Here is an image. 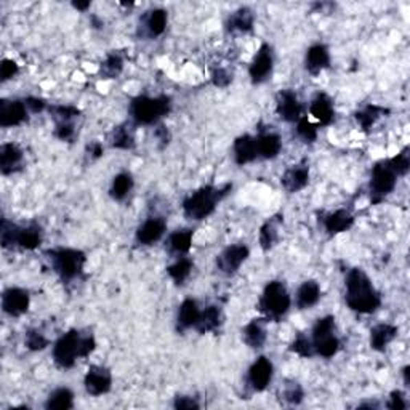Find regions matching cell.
Returning <instances> with one entry per match:
<instances>
[{
  "label": "cell",
  "mask_w": 410,
  "mask_h": 410,
  "mask_svg": "<svg viewBox=\"0 0 410 410\" xmlns=\"http://www.w3.org/2000/svg\"><path fill=\"white\" fill-rule=\"evenodd\" d=\"M303 398H305V391H303L300 385L297 382H287L282 391L284 402H287L288 406H300L303 402Z\"/></svg>",
  "instance_id": "60d3db41"
},
{
  "label": "cell",
  "mask_w": 410,
  "mask_h": 410,
  "mask_svg": "<svg viewBox=\"0 0 410 410\" xmlns=\"http://www.w3.org/2000/svg\"><path fill=\"white\" fill-rule=\"evenodd\" d=\"M255 14L249 7H240L229 14L226 29L229 32H252Z\"/></svg>",
  "instance_id": "f546056e"
},
{
  "label": "cell",
  "mask_w": 410,
  "mask_h": 410,
  "mask_svg": "<svg viewBox=\"0 0 410 410\" xmlns=\"http://www.w3.org/2000/svg\"><path fill=\"white\" fill-rule=\"evenodd\" d=\"M50 114L55 124L60 122H74V120L80 115V111L76 106L69 104H56L50 106Z\"/></svg>",
  "instance_id": "ab89813d"
},
{
  "label": "cell",
  "mask_w": 410,
  "mask_h": 410,
  "mask_svg": "<svg viewBox=\"0 0 410 410\" xmlns=\"http://www.w3.org/2000/svg\"><path fill=\"white\" fill-rule=\"evenodd\" d=\"M55 137L61 141H72L76 135L74 122H60L55 124Z\"/></svg>",
  "instance_id": "bcb514c9"
},
{
  "label": "cell",
  "mask_w": 410,
  "mask_h": 410,
  "mask_svg": "<svg viewBox=\"0 0 410 410\" xmlns=\"http://www.w3.org/2000/svg\"><path fill=\"white\" fill-rule=\"evenodd\" d=\"M282 225V216L276 215L269 218L260 229V247L263 252L271 250L279 240V226Z\"/></svg>",
  "instance_id": "1f68e13d"
},
{
  "label": "cell",
  "mask_w": 410,
  "mask_h": 410,
  "mask_svg": "<svg viewBox=\"0 0 410 410\" xmlns=\"http://www.w3.org/2000/svg\"><path fill=\"white\" fill-rule=\"evenodd\" d=\"M257 148L260 159H276L282 149V139L274 132H262L257 137Z\"/></svg>",
  "instance_id": "484cf974"
},
{
  "label": "cell",
  "mask_w": 410,
  "mask_h": 410,
  "mask_svg": "<svg viewBox=\"0 0 410 410\" xmlns=\"http://www.w3.org/2000/svg\"><path fill=\"white\" fill-rule=\"evenodd\" d=\"M90 2H72V7L79 10V12H87V10L90 8Z\"/></svg>",
  "instance_id": "11a10c76"
},
{
  "label": "cell",
  "mask_w": 410,
  "mask_h": 410,
  "mask_svg": "<svg viewBox=\"0 0 410 410\" xmlns=\"http://www.w3.org/2000/svg\"><path fill=\"white\" fill-rule=\"evenodd\" d=\"M192 236H194V231L190 228H181V229L173 231L167 239V250L172 255H176V257L187 255L192 245Z\"/></svg>",
  "instance_id": "4316f807"
},
{
  "label": "cell",
  "mask_w": 410,
  "mask_h": 410,
  "mask_svg": "<svg viewBox=\"0 0 410 410\" xmlns=\"http://www.w3.org/2000/svg\"><path fill=\"white\" fill-rule=\"evenodd\" d=\"M297 135L305 143H315L317 139V127L310 119L301 115L297 122Z\"/></svg>",
  "instance_id": "b9f144b4"
},
{
  "label": "cell",
  "mask_w": 410,
  "mask_h": 410,
  "mask_svg": "<svg viewBox=\"0 0 410 410\" xmlns=\"http://www.w3.org/2000/svg\"><path fill=\"white\" fill-rule=\"evenodd\" d=\"M29 292L19 287H10L2 293V311L10 317H19L29 310Z\"/></svg>",
  "instance_id": "5bb4252c"
},
{
  "label": "cell",
  "mask_w": 410,
  "mask_h": 410,
  "mask_svg": "<svg viewBox=\"0 0 410 410\" xmlns=\"http://www.w3.org/2000/svg\"><path fill=\"white\" fill-rule=\"evenodd\" d=\"M74 407V393L69 388L61 387L53 389L48 394V399L45 402V409L48 410H69Z\"/></svg>",
  "instance_id": "d6a6232c"
},
{
  "label": "cell",
  "mask_w": 410,
  "mask_h": 410,
  "mask_svg": "<svg viewBox=\"0 0 410 410\" xmlns=\"http://www.w3.org/2000/svg\"><path fill=\"white\" fill-rule=\"evenodd\" d=\"M266 322L268 321L264 319V317L252 319L242 329V339L252 350H262L264 343H266L268 335H266V329H264V324H266Z\"/></svg>",
  "instance_id": "cb8c5ba5"
},
{
  "label": "cell",
  "mask_w": 410,
  "mask_h": 410,
  "mask_svg": "<svg viewBox=\"0 0 410 410\" xmlns=\"http://www.w3.org/2000/svg\"><path fill=\"white\" fill-rule=\"evenodd\" d=\"M231 82H233V74H231L228 69H225V67H218V69L212 72V84L215 87L225 89V87H228Z\"/></svg>",
  "instance_id": "7dc6e473"
},
{
  "label": "cell",
  "mask_w": 410,
  "mask_h": 410,
  "mask_svg": "<svg viewBox=\"0 0 410 410\" xmlns=\"http://www.w3.org/2000/svg\"><path fill=\"white\" fill-rule=\"evenodd\" d=\"M18 71H19L18 62L14 60H8V58H5V60L2 61V65H0V80L7 82L10 79H13V77L18 74Z\"/></svg>",
  "instance_id": "c3c4849f"
},
{
  "label": "cell",
  "mask_w": 410,
  "mask_h": 410,
  "mask_svg": "<svg viewBox=\"0 0 410 410\" xmlns=\"http://www.w3.org/2000/svg\"><path fill=\"white\" fill-rule=\"evenodd\" d=\"M192 268H194V262L191 258H187L186 255H183V257H178L176 262L167 268V274L172 277V281L176 286H183L186 279L191 276Z\"/></svg>",
  "instance_id": "d590c367"
},
{
  "label": "cell",
  "mask_w": 410,
  "mask_h": 410,
  "mask_svg": "<svg viewBox=\"0 0 410 410\" xmlns=\"http://www.w3.org/2000/svg\"><path fill=\"white\" fill-rule=\"evenodd\" d=\"M345 301L351 311L359 315H372L382 305V297L374 287L364 269L353 268L346 274Z\"/></svg>",
  "instance_id": "6da1fadb"
},
{
  "label": "cell",
  "mask_w": 410,
  "mask_h": 410,
  "mask_svg": "<svg viewBox=\"0 0 410 410\" xmlns=\"http://www.w3.org/2000/svg\"><path fill=\"white\" fill-rule=\"evenodd\" d=\"M167 12L163 8H154L144 16V27L151 37H159L167 29Z\"/></svg>",
  "instance_id": "e575fe53"
},
{
  "label": "cell",
  "mask_w": 410,
  "mask_h": 410,
  "mask_svg": "<svg viewBox=\"0 0 410 410\" xmlns=\"http://www.w3.org/2000/svg\"><path fill=\"white\" fill-rule=\"evenodd\" d=\"M172 111L170 96L139 95L132 100L128 113L135 125H154Z\"/></svg>",
  "instance_id": "277c9868"
},
{
  "label": "cell",
  "mask_w": 410,
  "mask_h": 410,
  "mask_svg": "<svg viewBox=\"0 0 410 410\" xmlns=\"http://www.w3.org/2000/svg\"><path fill=\"white\" fill-rule=\"evenodd\" d=\"M96 348L95 337L72 329L62 334L53 345V361L60 369L74 367L77 359L89 358Z\"/></svg>",
  "instance_id": "7a4b0ae2"
},
{
  "label": "cell",
  "mask_w": 410,
  "mask_h": 410,
  "mask_svg": "<svg viewBox=\"0 0 410 410\" xmlns=\"http://www.w3.org/2000/svg\"><path fill=\"white\" fill-rule=\"evenodd\" d=\"M29 119V109L26 103L19 100H2L0 101V127L10 128L18 127Z\"/></svg>",
  "instance_id": "4fadbf2b"
},
{
  "label": "cell",
  "mask_w": 410,
  "mask_h": 410,
  "mask_svg": "<svg viewBox=\"0 0 410 410\" xmlns=\"http://www.w3.org/2000/svg\"><path fill=\"white\" fill-rule=\"evenodd\" d=\"M133 185H135V181H133L132 173L120 172L114 176L113 185H111V190H109V194L114 201H124L125 197L130 194V191L133 190Z\"/></svg>",
  "instance_id": "8d00e7d4"
},
{
  "label": "cell",
  "mask_w": 410,
  "mask_h": 410,
  "mask_svg": "<svg viewBox=\"0 0 410 410\" xmlns=\"http://www.w3.org/2000/svg\"><path fill=\"white\" fill-rule=\"evenodd\" d=\"M24 103H26L29 113H34V114L42 113V111L47 108L45 101L42 98H37V96H27V98L24 100Z\"/></svg>",
  "instance_id": "816d5d0a"
},
{
  "label": "cell",
  "mask_w": 410,
  "mask_h": 410,
  "mask_svg": "<svg viewBox=\"0 0 410 410\" xmlns=\"http://www.w3.org/2000/svg\"><path fill=\"white\" fill-rule=\"evenodd\" d=\"M250 249L245 244H234L226 247L218 257H216V268L225 276H233L239 271L242 263L247 262Z\"/></svg>",
  "instance_id": "9c48e42d"
},
{
  "label": "cell",
  "mask_w": 410,
  "mask_h": 410,
  "mask_svg": "<svg viewBox=\"0 0 410 410\" xmlns=\"http://www.w3.org/2000/svg\"><path fill=\"white\" fill-rule=\"evenodd\" d=\"M281 183L284 190L287 192H292V194L293 192L305 190L308 183H310V167H308V163L301 162L287 168L286 173H284L281 178Z\"/></svg>",
  "instance_id": "e0dca14e"
},
{
  "label": "cell",
  "mask_w": 410,
  "mask_h": 410,
  "mask_svg": "<svg viewBox=\"0 0 410 410\" xmlns=\"http://www.w3.org/2000/svg\"><path fill=\"white\" fill-rule=\"evenodd\" d=\"M276 113L284 122L295 124L301 117V103L295 91L281 90L276 96Z\"/></svg>",
  "instance_id": "9a60e30c"
},
{
  "label": "cell",
  "mask_w": 410,
  "mask_h": 410,
  "mask_svg": "<svg viewBox=\"0 0 410 410\" xmlns=\"http://www.w3.org/2000/svg\"><path fill=\"white\" fill-rule=\"evenodd\" d=\"M111 146L115 149H124V151H130L135 148V137L133 132L127 125H119L111 133Z\"/></svg>",
  "instance_id": "f35d334b"
},
{
  "label": "cell",
  "mask_w": 410,
  "mask_h": 410,
  "mask_svg": "<svg viewBox=\"0 0 410 410\" xmlns=\"http://www.w3.org/2000/svg\"><path fill=\"white\" fill-rule=\"evenodd\" d=\"M234 161L238 166H247V163L257 161L258 157V148H257V137L252 135H242V137L236 138L234 146Z\"/></svg>",
  "instance_id": "44dd1931"
},
{
  "label": "cell",
  "mask_w": 410,
  "mask_h": 410,
  "mask_svg": "<svg viewBox=\"0 0 410 410\" xmlns=\"http://www.w3.org/2000/svg\"><path fill=\"white\" fill-rule=\"evenodd\" d=\"M398 185V175L389 166L388 161L375 163L370 176V201L372 204H380L394 191Z\"/></svg>",
  "instance_id": "ba28073f"
},
{
  "label": "cell",
  "mask_w": 410,
  "mask_h": 410,
  "mask_svg": "<svg viewBox=\"0 0 410 410\" xmlns=\"http://www.w3.org/2000/svg\"><path fill=\"white\" fill-rule=\"evenodd\" d=\"M291 305L292 298L291 293L287 291L286 284L281 281H271L266 284L262 297H260L258 310L268 322H277L287 315L288 310H291Z\"/></svg>",
  "instance_id": "8992f818"
},
{
  "label": "cell",
  "mask_w": 410,
  "mask_h": 410,
  "mask_svg": "<svg viewBox=\"0 0 410 410\" xmlns=\"http://www.w3.org/2000/svg\"><path fill=\"white\" fill-rule=\"evenodd\" d=\"M166 231L167 221L163 220L162 216H151V218L143 221V223L138 226L135 239L141 245H152L163 238Z\"/></svg>",
  "instance_id": "2e32d148"
},
{
  "label": "cell",
  "mask_w": 410,
  "mask_h": 410,
  "mask_svg": "<svg viewBox=\"0 0 410 410\" xmlns=\"http://www.w3.org/2000/svg\"><path fill=\"white\" fill-rule=\"evenodd\" d=\"M53 271H55L62 282L76 281L84 276V268L87 257L82 250L69 247H56L45 252Z\"/></svg>",
  "instance_id": "5b68a950"
},
{
  "label": "cell",
  "mask_w": 410,
  "mask_h": 410,
  "mask_svg": "<svg viewBox=\"0 0 410 410\" xmlns=\"http://www.w3.org/2000/svg\"><path fill=\"white\" fill-rule=\"evenodd\" d=\"M410 149L404 148L398 156H394L393 159H388V163L391 166V168L396 173L398 176H406L409 170H410Z\"/></svg>",
  "instance_id": "7bdbcfd3"
},
{
  "label": "cell",
  "mask_w": 410,
  "mask_h": 410,
  "mask_svg": "<svg viewBox=\"0 0 410 410\" xmlns=\"http://www.w3.org/2000/svg\"><path fill=\"white\" fill-rule=\"evenodd\" d=\"M173 407L180 410H192V409H201V404L191 396H176L175 402H173Z\"/></svg>",
  "instance_id": "f907efd6"
},
{
  "label": "cell",
  "mask_w": 410,
  "mask_h": 410,
  "mask_svg": "<svg viewBox=\"0 0 410 410\" xmlns=\"http://www.w3.org/2000/svg\"><path fill=\"white\" fill-rule=\"evenodd\" d=\"M42 244V228L36 223L14 228L13 247H21L24 250H36Z\"/></svg>",
  "instance_id": "ac0fdd59"
},
{
  "label": "cell",
  "mask_w": 410,
  "mask_h": 410,
  "mask_svg": "<svg viewBox=\"0 0 410 410\" xmlns=\"http://www.w3.org/2000/svg\"><path fill=\"white\" fill-rule=\"evenodd\" d=\"M274 67V53L273 48L268 45V43H263L262 47L258 48L257 55L253 56L252 62H250L249 67V76L250 80L253 84H263L266 82L273 74Z\"/></svg>",
  "instance_id": "30bf717a"
},
{
  "label": "cell",
  "mask_w": 410,
  "mask_h": 410,
  "mask_svg": "<svg viewBox=\"0 0 410 410\" xmlns=\"http://www.w3.org/2000/svg\"><path fill=\"white\" fill-rule=\"evenodd\" d=\"M274 375V365L271 361L264 356H260V358L255 361V363L250 365L249 374H247V383L249 387L253 389V391L262 393L269 387Z\"/></svg>",
  "instance_id": "7c38bea8"
},
{
  "label": "cell",
  "mask_w": 410,
  "mask_h": 410,
  "mask_svg": "<svg viewBox=\"0 0 410 410\" xmlns=\"http://www.w3.org/2000/svg\"><path fill=\"white\" fill-rule=\"evenodd\" d=\"M199 316H201V310H199V305H197V301L192 300V298H186V300L180 305V308H178V315H176L178 330L185 332L187 329L196 327L197 321H199Z\"/></svg>",
  "instance_id": "d4e9b609"
},
{
  "label": "cell",
  "mask_w": 410,
  "mask_h": 410,
  "mask_svg": "<svg viewBox=\"0 0 410 410\" xmlns=\"http://www.w3.org/2000/svg\"><path fill=\"white\" fill-rule=\"evenodd\" d=\"M87 152H89V156L91 159H100L101 156H103L104 148L100 141H93V143H90L89 146H87Z\"/></svg>",
  "instance_id": "f5cc1de1"
},
{
  "label": "cell",
  "mask_w": 410,
  "mask_h": 410,
  "mask_svg": "<svg viewBox=\"0 0 410 410\" xmlns=\"http://www.w3.org/2000/svg\"><path fill=\"white\" fill-rule=\"evenodd\" d=\"M322 225H324L326 233L334 238L337 234L345 233L348 231L351 226L354 225V216L350 210L346 209H339L332 214H327L324 218H322Z\"/></svg>",
  "instance_id": "ffe728a7"
},
{
  "label": "cell",
  "mask_w": 410,
  "mask_h": 410,
  "mask_svg": "<svg viewBox=\"0 0 410 410\" xmlns=\"http://www.w3.org/2000/svg\"><path fill=\"white\" fill-rule=\"evenodd\" d=\"M85 391L90 394V396H103V394L111 391V387H113V375H111V370L103 367V365H91V367L87 370L85 378Z\"/></svg>",
  "instance_id": "8fae6325"
},
{
  "label": "cell",
  "mask_w": 410,
  "mask_h": 410,
  "mask_svg": "<svg viewBox=\"0 0 410 410\" xmlns=\"http://www.w3.org/2000/svg\"><path fill=\"white\" fill-rule=\"evenodd\" d=\"M388 409L391 410H406L407 409V402H406V398H404V393L399 391H393L389 394V402H388Z\"/></svg>",
  "instance_id": "681fc988"
},
{
  "label": "cell",
  "mask_w": 410,
  "mask_h": 410,
  "mask_svg": "<svg viewBox=\"0 0 410 410\" xmlns=\"http://www.w3.org/2000/svg\"><path fill=\"white\" fill-rule=\"evenodd\" d=\"M337 326L334 316H324L316 321L311 332V341L315 354H319L322 358L330 359L339 353L340 340L337 337Z\"/></svg>",
  "instance_id": "52a82bcc"
},
{
  "label": "cell",
  "mask_w": 410,
  "mask_h": 410,
  "mask_svg": "<svg viewBox=\"0 0 410 410\" xmlns=\"http://www.w3.org/2000/svg\"><path fill=\"white\" fill-rule=\"evenodd\" d=\"M24 343H26L27 350L42 351L48 346V340L45 339V335H43L42 332L32 329V330H27L26 339H24Z\"/></svg>",
  "instance_id": "f6af8a7d"
},
{
  "label": "cell",
  "mask_w": 410,
  "mask_h": 410,
  "mask_svg": "<svg viewBox=\"0 0 410 410\" xmlns=\"http://www.w3.org/2000/svg\"><path fill=\"white\" fill-rule=\"evenodd\" d=\"M398 327L393 324H378L370 330V348L378 351L387 350V346L398 337Z\"/></svg>",
  "instance_id": "f1b7e54d"
},
{
  "label": "cell",
  "mask_w": 410,
  "mask_h": 410,
  "mask_svg": "<svg viewBox=\"0 0 410 410\" xmlns=\"http://www.w3.org/2000/svg\"><path fill=\"white\" fill-rule=\"evenodd\" d=\"M310 113L321 125H330L335 119L334 101L329 95L317 93L310 104Z\"/></svg>",
  "instance_id": "603a6c76"
},
{
  "label": "cell",
  "mask_w": 410,
  "mask_h": 410,
  "mask_svg": "<svg viewBox=\"0 0 410 410\" xmlns=\"http://www.w3.org/2000/svg\"><path fill=\"white\" fill-rule=\"evenodd\" d=\"M402 377H404V385L409 388L410 387V367L406 365V367L402 369Z\"/></svg>",
  "instance_id": "9f6ffc18"
},
{
  "label": "cell",
  "mask_w": 410,
  "mask_h": 410,
  "mask_svg": "<svg viewBox=\"0 0 410 410\" xmlns=\"http://www.w3.org/2000/svg\"><path fill=\"white\" fill-rule=\"evenodd\" d=\"M24 154L14 143H5L0 146V172L2 175H12L21 168Z\"/></svg>",
  "instance_id": "7402d4cb"
},
{
  "label": "cell",
  "mask_w": 410,
  "mask_h": 410,
  "mask_svg": "<svg viewBox=\"0 0 410 410\" xmlns=\"http://www.w3.org/2000/svg\"><path fill=\"white\" fill-rule=\"evenodd\" d=\"M291 351L293 353L301 356V358H311L315 354V350H312V341L311 337H308L305 334H300L293 340V343L291 345Z\"/></svg>",
  "instance_id": "ee69618b"
},
{
  "label": "cell",
  "mask_w": 410,
  "mask_h": 410,
  "mask_svg": "<svg viewBox=\"0 0 410 410\" xmlns=\"http://www.w3.org/2000/svg\"><path fill=\"white\" fill-rule=\"evenodd\" d=\"M124 71V56L119 52H111L100 66V74L103 79H117Z\"/></svg>",
  "instance_id": "74e56055"
},
{
  "label": "cell",
  "mask_w": 410,
  "mask_h": 410,
  "mask_svg": "<svg viewBox=\"0 0 410 410\" xmlns=\"http://www.w3.org/2000/svg\"><path fill=\"white\" fill-rule=\"evenodd\" d=\"M388 113H389V109L382 108V106L367 104L365 108L358 111V113L354 114V117H356V120H358V124L361 125V128H363L364 132H369V130L372 128L375 124H377V120L380 117H383V114H388Z\"/></svg>",
  "instance_id": "836d02e7"
},
{
  "label": "cell",
  "mask_w": 410,
  "mask_h": 410,
  "mask_svg": "<svg viewBox=\"0 0 410 410\" xmlns=\"http://www.w3.org/2000/svg\"><path fill=\"white\" fill-rule=\"evenodd\" d=\"M154 135H156V138L159 139V141H161L162 146H167V144L170 143V139H172L170 132H168V128L163 127V125H161V127L156 128V132H154Z\"/></svg>",
  "instance_id": "db71d44e"
},
{
  "label": "cell",
  "mask_w": 410,
  "mask_h": 410,
  "mask_svg": "<svg viewBox=\"0 0 410 410\" xmlns=\"http://www.w3.org/2000/svg\"><path fill=\"white\" fill-rule=\"evenodd\" d=\"M321 286L316 281H305L298 288L295 303L298 310H310L321 300Z\"/></svg>",
  "instance_id": "4dcf8cb0"
},
{
  "label": "cell",
  "mask_w": 410,
  "mask_h": 410,
  "mask_svg": "<svg viewBox=\"0 0 410 410\" xmlns=\"http://www.w3.org/2000/svg\"><path fill=\"white\" fill-rule=\"evenodd\" d=\"M330 65V52L324 43H315L308 48L305 56V67L312 76L321 74Z\"/></svg>",
  "instance_id": "d6986e66"
},
{
  "label": "cell",
  "mask_w": 410,
  "mask_h": 410,
  "mask_svg": "<svg viewBox=\"0 0 410 410\" xmlns=\"http://www.w3.org/2000/svg\"><path fill=\"white\" fill-rule=\"evenodd\" d=\"M221 324H223V311L220 306L210 305L204 311H201L199 321H197L194 329L199 334H210V332L218 330Z\"/></svg>",
  "instance_id": "83f0119b"
},
{
  "label": "cell",
  "mask_w": 410,
  "mask_h": 410,
  "mask_svg": "<svg viewBox=\"0 0 410 410\" xmlns=\"http://www.w3.org/2000/svg\"><path fill=\"white\" fill-rule=\"evenodd\" d=\"M231 185H226L223 187L216 186H202L199 190L191 192L190 196L183 201V212L185 216L194 221H202L207 216L214 214L216 205L220 204L221 199L231 191Z\"/></svg>",
  "instance_id": "3957f363"
}]
</instances>
